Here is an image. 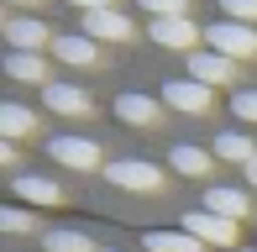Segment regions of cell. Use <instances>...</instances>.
<instances>
[{
	"label": "cell",
	"mask_w": 257,
	"mask_h": 252,
	"mask_svg": "<svg viewBox=\"0 0 257 252\" xmlns=\"http://www.w3.org/2000/svg\"><path fill=\"white\" fill-rule=\"evenodd\" d=\"M163 100L158 95H137V89H126V95H115V116H121L126 126H137V132H153V126H163Z\"/></svg>",
	"instance_id": "obj_5"
},
{
	"label": "cell",
	"mask_w": 257,
	"mask_h": 252,
	"mask_svg": "<svg viewBox=\"0 0 257 252\" xmlns=\"http://www.w3.org/2000/svg\"><path fill=\"white\" fill-rule=\"evenodd\" d=\"M247 184H252V189H257V163H252V168H247Z\"/></svg>",
	"instance_id": "obj_26"
},
{
	"label": "cell",
	"mask_w": 257,
	"mask_h": 252,
	"mask_svg": "<svg viewBox=\"0 0 257 252\" xmlns=\"http://www.w3.org/2000/svg\"><path fill=\"white\" fill-rule=\"evenodd\" d=\"M168 168H179L184 179H210V174H215V153L184 142V147H173V153H168Z\"/></svg>",
	"instance_id": "obj_14"
},
{
	"label": "cell",
	"mask_w": 257,
	"mask_h": 252,
	"mask_svg": "<svg viewBox=\"0 0 257 252\" xmlns=\"http://www.w3.org/2000/svg\"><path fill=\"white\" fill-rule=\"evenodd\" d=\"M6 42H11V53H42L58 37L48 32V21H37V16H6Z\"/></svg>",
	"instance_id": "obj_7"
},
{
	"label": "cell",
	"mask_w": 257,
	"mask_h": 252,
	"mask_svg": "<svg viewBox=\"0 0 257 252\" xmlns=\"http://www.w3.org/2000/svg\"><path fill=\"white\" fill-rule=\"evenodd\" d=\"M241 252H257V247H241Z\"/></svg>",
	"instance_id": "obj_28"
},
{
	"label": "cell",
	"mask_w": 257,
	"mask_h": 252,
	"mask_svg": "<svg viewBox=\"0 0 257 252\" xmlns=\"http://www.w3.org/2000/svg\"><path fill=\"white\" fill-rule=\"evenodd\" d=\"M11 6H42V0H11Z\"/></svg>",
	"instance_id": "obj_27"
},
{
	"label": "cell",
	"mask_w": 257,
	"mask_h": 252,
	"mask_svg": "<svg viewBox=\"0 0 257 252\" xmlns=\"http://www.w3.org/2000/svg\"><path fill=\"white\" fill-rule=\"evenodd\" d=\"M210 153H215L220 163H241V168H252V163H257V142H252L247 132H220Z\"/></svg>",
	"instance_id": "obj_15"
},
{
	"label": "cell",
	"mask_w": 257,
	"mask_h": 252,
	"mask_svg": "<svg viewBox=\"0 0 257 252\" xmlns=\"http://www.w3.org/2000/svg\"><path fill=\"white\" fill-rule=\"evenodd\" d=\"M231 110H236V121L257 126V89H236V95H231Z\"/></svg>",
	"instance_id": "obj_23"
},
{
	"label": "cell",
	"mask_w": 257,
	"mask_h": 252,
	"mask_svg": "<svg viewBox=\"0 0 257 252\" xmlns=\"http://www.w3.org/2000/svg\"><path fill=\"white\" fill-rule=\"evenodd\" d=\"M6 74H11V79H21V84H42V89L58 84L42 53H11V58H6Z\"/></svg>",
	"instance_id": "obj_13"
},
{
	"label": "cell",
	"mask_w": 257,
	"mask_h": 252,
	"mask_svg": "<svg viewBox=\"0 0 257 252\" xmlns=\"http://www.w3.org/2000/svg\"><path fill=\"white\" fill-rule=\"evenodd\" d=\"M42 105H48L53 116L79 121V116H89V110H95V100H89L84 84H48V89H42Z\"/></svg>",
	"instance_id": "obj_9"
},
{
	"label": "cell",
	"mask_w": 257,
	"mask_h": 252,
	"mask_svg": "<svg viewBox=\"0 0 257 252\" xmlns=\"http://www.w3.org/2000/svg\"><path fill=\"white\" fill-rule=\"evenodd\" d=\"M48 158H53V163H63V168H79V174H89V168L105 163L100 147L89 142V137H53V142H48Z\"/></svg>",
	"instance_id": "obj_6"
},
{
	"label": "cell",
	"mask_w": 257,
	"mask_h": 252,
	"mask_svg": "<svg viewBox=\"0 0 257 252\" xmlns=\"http://www.w3.org/2000/svg\"><path fill=\"white\" fill-rule=\"evenodd\" d=\"M184 231H189V236H200L205 247H231V242H236V221H220V215H210L205 205L184 215Z\"/></svg>",
	"instance_id": "obj_10"
},
{
	"label": "cell",
	"mask_w": 257,
	"mask_h": 252,
	"mask_svg": "<svg viewBox=\"0 0 257 252\" xmlns=\"http://www.w3.org/2000/svg\"><path fill=\"white\" fill-rule=\"evenodd\" d=\"M100 252H110V247H100Z\"/></svg>",
	"instance_id": "obj_29"
},
{
	"label": "cell",
	"mask_w": 257,
	"mask_h": 252,
	"mask_svg": "<svg viewBox=\"0 0 257 252\" xmlns=\"http://www.w3.org/2000/svg\"><path fill=\"white\" fill-rule=\"evenodd\" d=\"M189 79H200V84H236V63L231 58H220V53H210V48H200V53H189Z\"/></svg>",
	"instance_id": "obj_11"
},
{
	"label": "cell",
	"mask_w": 257,
	"mask_h": 252,
	"mask_svg": "<svg viewBox=\"0 0 257 252\" xmlns=\"http://www.w3.org/2000/svg\"><path fill=\"white\" fill-rule=\"evenodd\" d=\"M158 100L168 110H179V116H210V110H215V89L210 84H200V79H168V84L158 89Z\"/></svg>",
	"instance_id": "obj_1"
},
{
	"label": "cell",
	"mask_w": 257,
	"mask_h": 252,
	"mask_svg": "<svg viewBox=\"0 0 257 252\" xmlns=\"http://www.w3.org/2000/svg\"><path fill=\"white\" fill-rule=\"evenodd\" d=\"M32 132H37V116H32L27 105H0V137H6V142L32 137Z\"/></svg>",
	"instance_id": "obj_19"
},
{
	"label": "cell",
	"mask_w": 257,
	"mask_h": 252,
	"mask_svg": "<svg viewBox=\"0 0 257 252\" xmlns=\"http://www.w3.org/2000/svg\"><path fill=\"white\" fill-rule=\"evenodd\" d=\"M42 247H48V252H100L84 231H68V226H63V231H48V236H42Z\"/></svg>",
	"instance_id": "obj_20"
},
{
	"label": "cell",
	"mask_w": 257,
	"mask_h": 252,
	"mask_svg": "<svg viewBox=\"0 0 257 252\" xmlns=\"http://www.w3.org/2000/svg\"><path fill=\"white\" fill-rule=\"evenodd\" d=\"M105 179H110L115 189H137V194L163 189V168L142 163V158H121V163H110V168H105Z\"/></svg>",
	"instance_id": "obj_4"
},
{
	"label": "cell",
	"mask_w": 257,
	"mask_h": 252,
	"mask_svg": "<svg viewBox=\"0 0 257 252\" xmlns=\"http://www.w3.org/2000/svg\"><path fill=\"white\" fill-rule=\"evenodd\" d=\"M137 6H142L153 21H163V16H189V0H137Z\"/></svg>",
	"instance_id": "obj_22"
},
{
	"label": "cell",
	"mask_w": 257,
	"mask_h": 252,
	"mask_svg": "<svg viewBox=\"0 0 257 252\" xmlns=\"http://www.w3.org/2000/svg\"><path fill=\"white\" fill-rule=\"evenodd\" d=\"M68 6H74L79 16H84V11H110V0H68Z\"/></svg>",
	"instance_id": "obj_25"
},
{
	"label": "cell",
	"mask_w": 257,
	"mask_h": 252,
	"mask_svg": "<svg viewBox=\"0 0 257 252\" xmlns=\"http://www.w3.org/2000/svg\"><path fill=\"white\" fill-rule=\"evenodd\" d=\"M0 226H6L11 236H27V231H37V215H32L27 205H6V210H0Z\"/></svg>",
	"instance_id": "obj_21"
},
{
	"label": "cell",
	"mask_w": 257,
	"mask_h": 252,
	"mask_svg": "<svg viewBox=\"0 0 257 252\" xmlns=\"http://www.w3.org/2000/svg\"><path fill=\"white\" fill-rule=\"evenodd\" d=\"M53 58H58V63H74V68H89V63L100 58V48L84 37V32H68V37L53 42Z\"/></svg>",
	"instance_id": "obj_16"
},
{
	"label": "cell",
	"mask_w": 257,
	"mask_h": 252,
	"mask_svg": "<svg viewBox=\"0 0 257 252\" xmlns=\"http://www.w3.org/2000/svg\"><path fill=\"white\" fill-rule=\"evenodd\" d=\"M205 42H210V53L241 63V58H252V53H257V27H241V21H215V27L205 32Z\"/></svg>",
	"instance_id": "obj_2"
},
{
	"label": "cell",
	"mask_w": 257,
	"mask_h": 252,
	"mask_svg": "<svg viewBox=\"0 0 257 252\" xmlns=\"http://www.w3.org/2000/svg\"><path fill=\"white\" fill-rule=\"evenodd\" d=\"M226 6L231 21H241V27H257V0H220Z\"/></svg>",
	"instance_id": "obj_24"
},
{
	"label": "cell",
	"mask_w": 257,
	"mask_h": 252,
	"mask_svg": "<svg viewBox=\"0 0 257 252\" xmlns=\"http://www.w3.org/2000/svg\"><path fill=\"white\" fill-rule=\"evenodd\" d=\"M142 247L147 252H210L200 236H189V231H147Z\"/></svg>",
	"instance_id": "obj_17"
},
{
	"label": "cell",
	"mask_w": 257,
	"mask_h": 252,
	"mask_svg": "<svg viewBox=\"0 0 257 252\" xmlns=\"http://www.w3.org/2000/svg\"><path fill=\"white\" fill-rule=\"evenodd\" d=\"M79 32H84L89 42H132L137 37V27H132V16L126 11H84V21H79Z\"/></svg>",
	"instance_id": "obj_3"
},
{
	"label": "cell",
	"mask_w": 257,
	"mask_h": 252,
	"mask_svg": "<svg viewBox=\"0 0 257 252\" xmlns=\"http://www.w3.org/2000/svg\"><path fill=\"white\" fill-rule=\"evenodd\" d=\"M147 37H153L158 48H173V53H200L194 42H205L200 27H194L189 16H163V21H153V27H147Z\"/></svg>",
	"instance_id": "obj_8"
},
{
	"label": "cell",
	"mask_w": 257,
	"mask_h": 252,
	"mask_svg": "<svg viewBox=\"0 0 257 252\" xmlns=\"http://www.w3.org/2000/svg\"><path fill=\"white\" fill-rule=\"evenodd\" d=\"M16 200H27V205H58V200H63V189H58L53 179L21 174V179H16Z\"/></svg>",
	"instance_id": "obj_18"
},
{
	"label": "cell",
	"mask_w": 257,
	"mask_h": 252,
	"mask_svg": "<svg viewBox=\"0 0 257 252\" xmlns=\"http://www.w3.org/2000/svg\"><path fill=\"white\" fill-rule=\"evenodd\" d=\"M205 210L210 215H220V221H247L252 215V200H247V189H220V184H210L205 189Z\"/></svg>",
	"instance_id": "obj_12"
}]
</instances>
